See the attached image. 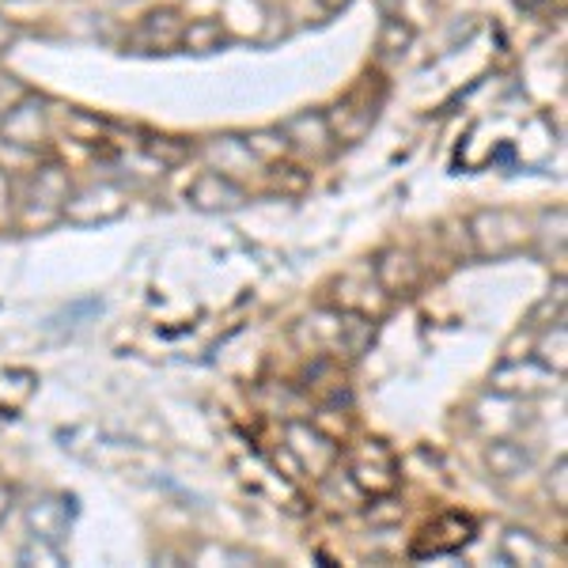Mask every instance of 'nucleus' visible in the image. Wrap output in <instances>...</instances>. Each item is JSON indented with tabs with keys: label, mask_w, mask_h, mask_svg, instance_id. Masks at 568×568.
I'll return each instance as SVG.
<instances>
[{
	"label": "nucleus",
	"mask_w": 568,
	"mask_h": 568,
	"mask_svg": "<svg viewBox=\"0 0 568 568\" xmlns=\"http://www.w3.org/2000/svg\"><path fill=\"white\" fill-rule=\"evenodd\" d=\"M387 103V84H383L379 72L364 77L349 95H342L334 106L323 110L326 125H329V136L334 144H356L372 133V125L379 122V110Z\"/></svg>",
	"instance_id": "obj_1"
},
{
	"label": "nucleus",
	"mask_w": 568,
	"mask_h": 568,
	"mask_svg": "<svg viewBox=\"0 0 568 568\" xmlns=\"http://www.w3.org/2000/svg\"><path fill=\"white\" fill-rule=\"evenodd\" d=\"M72 194L69 171L61 163H39L27 175V194H23V224L27 227H45L53 220H61V209Z\"/></svg>",
	"instance_id": "obj_2"
},
{
	"label": "nucleus",
	"mask_w": 568,
	"mask_h": 568,
	"mask_svg": "<svg viewBox=\"0 0 568 568\" xmlns=\"http://www.w3.org/2000/svg\"><path fill=\"white\" fill-rule=\"evenodd\" d=\"M470 240L485 258H504V254H516L530 240V232L524 220L508 213V209H481L470 220Z\"/></svg>",
	"instance_id": "obj_3"
},
{
	"label": "nucleus",
	"mask_w": 568,
	"mask_h": 568,
	"mask_svg": "<svg viewBox=\"0 0 568 568\" xmlns=\"http://www.w3.org/2000/svg\"><path fill=\"white\" fill-rule=\"evenodd\" d=\"M130 209V194L114 182H95V186H84L77 194H69L65 209H61V220L77 227H95V224H110V220L125 216Z\"/></svg>",
	"instance_id": "obj_4"
},
{
	"label": "nucleus",
	"mask_w": 568,
	"mask_h": 568,
	"mask_svg": "<svg viewBox=\"0 0 568 568\" xmlns=\"http://www.w3.org/2000/svg\"><path fill=\"white\" fill-rule=\"evenodd\" d=\"M182 27H186V20H182L175 8H152V12H144L141 20L130 27V34H125V53L155 58V53L179 50Z\"/></svg>",
	"instance_id": "obj_5"
},
{
	"label": "nucleus",
	"mask_w": 568,
	"mask_h": 568,
	"mask_svg": "<svg viewBox=\"0 0 568 568\" xmlns=\"http://www.w3.org/2000/svg\"><path fill=\"white\" fill-rule=\"evenodd\" d=\"M50 136V110H45L42 99H34L31 91L0 118V141L20 144V149H34L39 152Z\"/></svg>",
	"instance_id": "obj_6"
},
{
	"label": "nucleus",
	"mask_w": 568,
	"mask_h": 568,
	"mask_svg": "<svg viewBox=\"0 0 568 568\" xmlns=\"http://www.w3.org/2000/svg\"><path fill=\"white\" fill-rule=\"evenodd\" d=\"M284 439H288V452L296 455V463L304 466L311 478H326L334 470V463L342 459L334 439L318 433L315 425H304V420H288L284 425Z\"/></svg>",
	"instance_id": "obj_7"
},
{
	"label": "nucleus",
	"mask_w": 568,
	"mask_h": 568,
	"mask_svg": "<svg viewBox=\"0 0 568 568\" xmlns=\"http://www.w3.org/2000/svg\"><path fill=\"white\" fill-rule=\"evenodd\" d=\"M349 478L356 489L383 497V493H390L398 485V463L383 444H361L349 459Z\"/></svg>",
	"instance_id": "obj_8"
},
{
	"label": "nucleus",
	"mask_w": 568,
	"mask_h": 568,
	"mask_svg": "<svg viewBox=\"0 0 568 568\" xmlns=\"http://www.w3.org/2000/svg\"><path fill=\"white\" fill-rule=\"evenodd\" d=\"M190 205L201 209V213H235V209L246 205V190L235 179L220 175V171H201L190 186Z\"/></svg>",
	"instance_id": "obj_9"
},
{
	"label": "nucleus",
	"mask_w": 568,
	"mask_h": 568,
	"mask_svg": "<svg viewBox=\"0 0 568 568\" xmlns=\"http://www.w3.org/2000/svg\"><path fill=\"white\" fill-rule=\"evenodd\" d=\"M281 133H284V141H288L292 152L311 155V160H326V155L337 149L334 136H329L323 110H304V114L288 118V122L281 125Z\"/></svg>",
	"instance_id": "obj_10"
},
{
	"label": "nucleus",
	"mask_w": 568,
	"mask_h": 568,
	"mask_svg": "<svg viewBox=\"0 0 568 568\" xmlns=\"http://www.w3.org/2000/svg\"><path fill=\"white\" fill-rule=\"evenodd\" d=\"M474 538V519L459 516V511H447V516L433 519L420 538L414 542V557H436V554H455Z\"/></svg>",
	"instance_id": "obj_11"
},
{
	"label": "nucleus",
	"mask_w": 568,
	"mask_h": 568,
	"mask_svg": "<svg viewBox=\"0 0 568 568\" xmlns=\"http://www.w3.org/2000/svg\"><path fill=\"white\" fill-rule=\"evenodd\" d=\"M27 527H31V538H42L50 546H61L72 527V508L65 497H53V493H42L27 504Z\"/></svg>",
	"instance_id": "obj_12"
},
{
	"label": "nucleus",
	"mask_w": 568,
	"mask_h": 568,
	"mask_svg": "<svg viewBox=\"0 0 568 568\" xmlns=\"http://www.w3.org/2000/svg\"><path fill=\"white\" fill-rule=\"evenodd\" d=\"M554 379H561V375H554L549 368H542L538 361L508 364V368H500L497 375H493V390L511 394V398H538V394H549V390L557 387Z\"/></svg>",
	"instance_id": "obj_13"
},
{
	"label": "nucleus",
	"mask_w": 568,
	"mask_h": 568,
	"mask_svg": "<svg viewBox=\"0 0 568 568\" xmlns=\"http://www.w3.org/2000/svg\"><path fill=\"white\" fill-rule=\"evenodd\" d=\"M372 270H375V281L383 284L387 296H409V292L420 284V262L409 251H402V246L383 251L379 258L372 262Z\"/></svg>",
	"instance_id": "obj_14"
},
{
	"label": "nucleus",
	"mask_w": 568,
	"mask_h": 568,
	"mask_svg": "<svg viewBox=\"0 0 568 568\" xmlns=\"http://www.w3.org/2000/svg\"><path fill=\"white\" fill-rule=\"evenodd\" d=\"M205 152H209V160H213V171H220V175H227V179L262 168V163L254 160V152L246 149L243 136H213Z\"/></svg>",
	"instance_id": "obj_15"
},
{
	"label": "nucleus",
	"mask_w": 568,
	"mask_h": 568,
	"mask_svg": "<svg viewBox=\"0 0 568 568\" xmlns=\"http://www.w3.org/2000/svg\"><path fill=\"white\" fill-rule=\"evenodd\" d=\"M500 549H504V557H508L511 565H549V561H554V549H549L538 535L519 530V527L504 530Z\"/></svg>",
	"instance_id": "obj_16"
},
{
	"label": "nucleus",
	"mask_w": 568,
	"mask_h": 568,
	"mask_svg": "<svg viewBox=\"0 0 568 568\" xmlns=\"http://www.w3.org/2000/svg\"><path fill=\"white\" fill-rule=\"evenodd\" d=\"M232 42V34H227V27L220 20H194L182 27V42L179 50L186 53H216L224 50V45Z\"/></svg>",
	"instance_id": "obj_17"
},
{
	"label": "nucleus",
	"mask_w": 568,
	"mask_h": 568,
	"mask_svg": "<svg viewBox=\"0 0 568 568\" xmlns=\"http://www.w3.org/2000/svg\"><path fill=\"white\" fill-rule=\"evenodd\" d=\"M485 459H489V470L497 474V478H504V481L519 478V474H524L527 466H530V455H527L519 444H508V439H500V444H493Z\"/></svg>",
	"instance_id": "obj_18"
},
{
	"label": "nucleus",
	"mask_w": 568,
	"mask_h": 568,
	"mask_svg": "<svg viewBox=\"0 0 568 568\" xmlns=\"http://www.w3.org/2000/svg\"><path fill=\"white\" fill-rule=\"evenodd\" d=\"M565 345H568V329H565V323H557L554 329H546L542 342H538V349H535V361L542 364V368L554 372V375H561V379H565V372H568Z\"/></svg>",
	"instance_id": "obj_19"
},
{
	"label": "nucleus",
	"mask_w": 568,
	"mask_h": 568,
	"mask_svg": "<svg viewBox=\"0 0 568 568\" xmlns=\"http://www.w3.org/2000/svg\"><path fill=\"white\" fill-rule=\"evenodd\" d=\"M246 141V149L254 152V160L262 163V168H270V163H281L284 155H288V141H284V133H281V125H273V130H254V133H246L243 136Z\"/></svg>",
	"instance_id": "obj_20"
},
{
	"label": "nucleus",
	"mask_w": 568,
	"mask_h": 568,
	"mask_svg": "<svg viewBox=\"0 0 568 568\" xmlns=\"http://www.w3.org/2000/svg\"><path fill=\"white\" fill-rule=\"evenodd\" d=\"M144 152H149L152 160H160V168H179V163L194 152V144L179 141V136H155L152 133V136H144Z\"/></svg>",
	"instance_id": "obj_21"
},
{
	"label": "nucleus",
	"mask_w": 568,
	"mask_h": 568,
	"mask_svg": "<svg viewBox=\"0 0 568 568\" xmlns=\"http://www.w3.org/2000/svg\"><path fill=\"white\" fill-rule=\"evenodd\" d=\"M409 42H414V27H409L406 20H398V16L383 20V31H379V53H383V58H398V53H406Z\"/></svg>",
	"instance_id": "obj_22"
},
{
	"label": "nucleus",
	"mask_w": 568,
	"mask_h": 568,
	"mask_svg": "<svg viewBox=\"0 0 568 568\" xmlns=\"http://www.w3.org/2000/svg\"><path fill=\"white\" fill-rule=\"evenodd\" d=\"M34 168H39V152L0 141V171H8V175H31Z\"/></svg>",
	"instance_id": "obj_23"
},
{
	"label": "nucleus",
	"mask_w": 568,
	"mask_h": 568,
	"mask_svg": "<svg viewBox=\"0 0 568 568\" xmlns=\"http://www.w3.org/2000/svg\"><path fill=\"white\" fill-rule=\"evenodd\" d=\"M270 168H273V190H281V194H304L311 186L304 168H292V163H270Z\"/></svg>",
	"instance_id": "obj_24"
},
{
	"label": "nucleus",
	"mask_w": 568,
	"mask_h": 568,
	"mask_svg": "<svg viewBox=\"0 0 568 568\" xmlns=\"http://www.w3.org/2000/svg\"><path fill=\"white\" fill-rule=\"evenodd\" d=\"M23 95H27V88L20 84V80H16L12 72H0V118H4L16 103H20Z\"/></svg>",
	"instance_id": "obj_25"
},
{
	"label": "nucleus",
	"mask_w": 568,
	"mask_h": 568,
	"mask_svg": "<svg viewBox=\"0 0 568 568\" xmlns=\"http://www.w3.org/2000/svg\"><path fill=\"white\" fill-rule=\"evenodd\" d=\"M519 8H524V12H530V16H546V12H561L565 8V0H516Z\"/></svg>",
	"instance_id": "obj_26"
},
{
	"label": "nucleus",
	"mask_w": 568,
	"mask_h": 568,
	"mask_svg": "<svg viewBox=\"0 0 568 568\" xmlns=\"http://www.w3.org/2000/svg\"><path fill=\"white\" fill-rule=\"evenodd\" d=\"M16 42H20V27H16L12 20H4V16H0V53H8Z\"/></svg>",
	"instance_id": "obj_27"
},
{
	"label": "nucleus",
	"mask_w": 568,
	"mask_h": 568,
	"mask_svg": "<svg viewBox=\"0 0 568 568\" xmlns=\"http://www.w3.org/2000/svg\"><path fill=\"white\" fill-rule=\"evenodd\" d=\"M549 489H557V504H561V508H565V504H568V481H565V459H561V463H557V470H554V474H549Z\"/></svg>",
	"instance_id": "obj_28"
},
{
	"label": "nucleus",
	"mask_w": 568,
	"mask_h": 568,
	"mask_svg": "<svg viewBox=\"0 0 568 568\" xmlns=\"http://www.w3.org/2000/svg\"><path fill=\"white\" fill-rule=\"evenodd\" d=\"M8 500H12V497H8V493H4V489H0V519H4V516H8Z\"/></svg>",
	"instance_id": "obj_29"
},
{
	"label": "nucleus",
	"mask_w": 568,
	"mask_h": 568,
	"mask_svg": "<svg viewBox=\"0 0 568 568\" xmlns=\"http://www.w3.org/2000/svg\"><path fill=\"white\" fill-rule=\"evenodd\" d=\"M323 4L329 8V12H337V8H345V4H349V0H323Z\"/></svg>",
	"instance_id": "obj_30"
}]
</instances>
